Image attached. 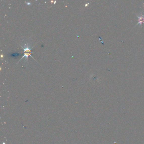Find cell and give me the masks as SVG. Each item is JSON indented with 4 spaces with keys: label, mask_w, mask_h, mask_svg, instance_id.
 I'll return each instance as SVG.
<instances>
[{
    "label": "cell",
    "mask_w": 144,
    "mask_h": 144,
    "mask_svg": "<svg viewBox=\"0 0 144 144\" xmlns=\"http://www.w3.org/2000/svg\"><path fill=\"white\" fill-rule=\"evenodd\" d=\"M136 15L139 20H138V22L137 24H136L135 26H137L138 25H139L140 26H141L142 24L144 23V14L142 15V13H141L139 15H137L136 14Z\"/></svg>",
    "instance_id": "cell-2"
},
{
    "label": "cell",
    "mask_w": 144,
    "mask_h": 144,
    "mask_svg": "<svg viewBox=\"0 0 144 144\" xmlns=\"http://www.w3.org/2000/svg\"><path fill=\"white\" fill-rule=\"evenodd\" d=\"M22 48L23 49L24 55L22 57V58L20 60H21V59L24 58H25L27 59L29 56H31V53L32 52L31 51V48H30L29 46L27 45V46H25V47H22Z\"/></svg>",
    "instance_id": "cell-1"
}]
</instances>
